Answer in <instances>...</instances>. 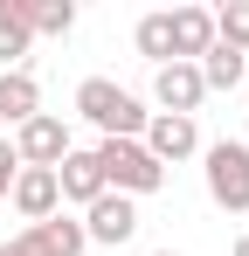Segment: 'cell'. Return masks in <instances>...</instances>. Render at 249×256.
<instances>
[{
	"instance_id": "cell-1",
	"label": "cell",
	"mask_w": 249,
	"mask_h": 256,
	"mask_svg": "<svg viewBox=\"0 0 249 256\" xmlns=\"http://www.w3.org/2000/svg\"><path fill=\"white\" fill-rule=\"evenodd\" d=\"M76 118H90L104 138H138L152 111H146L124 84H111V76H83L76 84Z\"/></svg>"
},
{
	"instance_id": "cell-2",
	"label": "cell",
	"mask_w": 249,
	"mask_h": 256,
	"mask_svg": "<svg viewBox=\"0 0 249 256\" xmlns=\"http://www.w3.org/2000/svg\"><path fill=\"white\" fill-rule=\"evenodd\" d=\"M97 173H104V194H124V201L166 187V166L138 146V138H104V146H97Z\"/></svg>"
},
{
	"instance_id": "cell-3",
	"label": "cell",
	"mask_w": 249,
	"mask_h": 256,
	"mask_svg": "<svg viewBox=\"0 0 249 256\" xmlns=\"http://www.w3.org/2000/svg\"><path fill=\"white\" fill-rule=\"evenodd\" d=\"M201 160H208L201 166L208 173V201L228 208V214H249V146L242 138H214Z\"/></svg>"
},
{
	"instance_id": "cell-4",
	"label": "cell",
	"mask_w": 249,
	"mask_h": 256,
	"mask_svg": "<svg viewBox=\"0 0 249 256\" xmlns=\"http://www.w3.org/2000/svg\"><path fill=\"white\" fill-rule=\"evenodd\" d=\"M62 152H70V125L56 118V111H35L28 125H14V160L21 166H62Z\"/></svg>"
},
{
	"instance_id": "cell-5",
	"label": "cell",
	"mask_w": 249,
	"mask_h": 256,
	"mask_svg": "<svg viewBox=\"0 0 249 256\" xmlns=\"http://www.w3.org/2000/svg\"><path fill=\"white\" fill-rule=\"evenodd\" d=\"M138 146H146L160 166H180V160L201 152V125H194V118H173V111H152L146 132H138Z\"/></svg>"
},
{
	"instance_id": "cell-6",
	"label": "cell",
	"mask_w": 249,
	"mask_h": 256,
	"mask_svg": "<svg viewBox=\"0 0 249 256\" xmlns=\"http://www.w3.org/2000/svg\"><path fill=\"white\" fill-rule=\"evenodd\" d=\"M138 236V208L124 201V194H97L90 208H83V242H104V250H118Z\"/></svg>"
},
{
	"instance_id": "cell-7",
	"label": "cell",
	"mask_w": 249,
	"mask_h": 256,
	"mask_svg": "<svg viewBox=\"0 0 249 256\" xmlns=\"http://www.w3.org/2000/svg\"><path fill=\"white\" fill-rule=\"evenodd\" d=\"M152 97H160V111H173V118H194L208 84H201L194 62H160V70H152Z\"/></svg>"
},
{
	"instance_id": "cell-8",
	"label": "cell",
	"mask_w": 249,
	"mask_h": 256,
	"mask_svg": "<svg viewBox=\"0 0 249 256\" xmlns=\"http://www.w3.org/2000/svg\"><path fill=\"white\" fill-rule=\"evenodd\" d=\"M7 201H14V214H21L28 228L48 222V214H62V194H56V173H48V166H21L14 187H7Z\"/></svg>"
},
{
	"instance_id": "cell-9",
	"label": "cell",
	"mask_w": 249,
	"mask_h": 256,
	"mask_svg": "<svg viewBox=\"0 0 249 256\" xmlns=\"http://www.w3.org/2000/svg\"><path fill=\"white\" fill-rule=\"evenodd\" d=\"M56 194H62V208H90L97 194H104V173H97V152H62V166H56Z\"/></svg>"
},
{
	"instance_id": "cell-10",
	"label": "cell",
	"mask_w": 249,
	"mask_h": 256,
	"mask_svg": "<svg viewBox=\"0 0 249 256\" xmlns=\"http://www.w3.org/2000/svg\"><path fill=\"white\" fill-rule=\"evenodd\" d=\"M28 256H83L90 242H83V222H70V214H48V222H35V228H21L14 236Z\"/></svg>"
},
{
	"instance_id": "cell-11",
	"label": "cell",
	"mask_w": 249,
	"mask_h": 256,
	"mask_svg": "<svg viewBox=\"0 0 249 256\" xmlns=\"http://www.w3.org/2000/svg\"><path fill=\"white\" fill-rule=\"evenodd\" d=\"M166 21H173V62H201L214 48V14L208 7H173Z\"/></svg>"
},
{
	"instance_id": "cell-12",
	"label": "cell",
	"mask_w": 249,
	"mask_h": 256,
	"mask_svg": "<svg viewBox=\"0 0 249 256\" xmlns=\"http://www.w3.org/2000/svg\"><path fill=\"white\" fill-rule=\"evenodd\" d=\"M35 111H42V84L28 70H7V76H0V118H7V125H28Z\"/></svg>"
},
{
	"instance_id": "cell-13",
	"label": "cell",
	"mask_w": 249,
	"mask_h": 256,
	"mask_svg": "<svg viewBox=\"0 0 249 256\" xmlns=\"http://www.w3.org/2000/svg\"><path fill=\"white\" fill-rule=\"evenodd\" d=\"M14 14L28 21V35H70L76 28V0H14Z\"/></svg>"
},
{
	"instance_id": "cell-14",
	"label": "cell",
	"mask_w": 249,
	"mask_h": 256,
	"mask_svg": "<svg viewBox=\"0 0 249 256\" xmlns=\"http://www.w3.org/2000/svg\"><path fill=\"white\" fill-rule=\"evenodd\" d=\"M194 70H201V84H208V90H236V84H249V56H236V48H222V42L208 48Z\"/></svg>"
},
{
	"instance_id": "cell-15",
	"label": "cell",
	"mask_w": 249,
	"mask_h": 256,
	"mask_svg": "<svg viewBox=\"0 0 249 256\" xmlns=\"http://www.w3.org/2000/svg\"><path fill=\"white\" fill-rule=\"evenodd\" d=\"M28 48H35L28 21L14 14V0H0V62H7V70H28Z\"/></svg>"
},
{
	"instance_id": "cell-16",
	"label": "cell",
	"mask_w": 249,
	"mask_h": 256,
	"mask_svg": "<svg viewBox=\"0 0 249 256\" xmlns=\"http://www.w3.org/2000/svg\"><path fill=\"white\" fill-rule=\"evenodd\" d=\"M214 42L249 56V0H222V7H214Z\"/></svg>"
},
{
	"instance_id": "cell-17",
	"label": "cell",
	"mask_w": 249,
	"mask_h": 256,
	"mask_svg": "<svg viewBox=\"0 0 249 256\" xmlns=\"http://www.w3.org/2000/svg\"><path fill=\"white\" fill-rule=\"evenodd\" d=\"M132 42H138V56H152V62H173V21L166 14H146L132 28Z\"/></svg>"
},
{
	"instance_id": "cell-18",
	"label": "cell",
	"mask_w": 249,
	"mask_h": 256,
	"mask_svg": "<svg viewBox=\"0 0 249 256\" xmlns=\"http://www.w3.org/2000/svg\"><path fill=\"white\" fill-rule=\"evenodd\" d=\"M14 173H21V160H14V138H0V201H7V187H14Z\"/></svg>"
},
{
	"instance_id": "cell-19",
	"label": "cell",
	"mask_w": 249,
	"mask_h": 256,
	"mask_svg": "<svg viewBox=\"0 0 249 256\" xmlns=\"http://www.w3.org/2000/svg\"><path fill=\"white\" fill-rule=\"evenodd\" d=\"M0 256H28V250H21V242H0Z\"/></svg>"
},
{
	"instance_id": "cell-20",
	"label": "cell",
	"mask_w": 249,
	"mask_h": 256,
	"mask_svg": "<svg viewBox=\"0 0 249 256\" xmlns=\"http://www.w3.org/2000/svg\"><path fill=\"white\" fill-rule=\"evenodd\" d=\"M228 256H249V236H236V250H228Z\"/></svg>"
},
{
	"instance_id": "cell-21",
	"label": "cell",
	"mask_w": 249,
	"mask_h": 256,
	"mask_svg": "<svg viewBox=\"0 0 249 256\" xmlns=\"http://www.w3.org/2000/svg\"><path fill=\"white\" fill-rule=\"evenodd\" d=\"M152 256H180V250H152Z\"/></svg>"
},
{
	"instance_id": "cell-22",
	"label": "cell",
	"mask_w": 249,
	"mask_h": 256,
	"mask_svg": "<svg viewBox=\"0 0 249 256\" xmlns=\"http://www.w3.org/2000/svg\"><path fill=\"white\" fill-rule=\"evenodd\" d=\"M242 146H249V138H242Z\"/></svg>"
}]
</instances>
